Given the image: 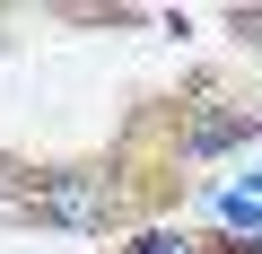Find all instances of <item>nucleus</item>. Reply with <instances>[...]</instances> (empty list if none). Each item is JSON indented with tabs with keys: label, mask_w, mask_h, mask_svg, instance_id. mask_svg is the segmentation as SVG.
I'll list each match as a JSON object with an SVG mask.
<instances>
[{
	"label": "nucleus",
	"mask_w": 262,
	"mask_h": 254,
	"mask_svg": "<svg viewBox=\"0 0 262 254\" xmlns=\"http://www.w3.org/2000/svg\"><path fill=\"white\" fill-rule=\"evenodd\" d=\"M27 219L70 228V237H96V228H114V219H122V184H114L105 167H53V175H35Z\"/></svg>",
	"instance_id": "1"
},
{
	"label": "nucleus",
	"mask_w": 262,
	"mask_h": 254,
	"mask_svg": "<svg viewBox=\"0 0 262 254\" xmlns=\"http://www.w3.org/2000/svg\"><path fill=\"white\" fill-rule=\"evenodd\" d=\"M262 132V105L245 114V105H227V96H192V114H184V149L192 158H219V149H236V141H253Z\"/></svg>",
	"instance_id": "2"
},
{
	"label": "nucleus",
	"mask_w": 262,
	"mask_h": 254,
	"mask_svg": "<svg viewBox=\"0 0 262 254\" xmlns=\"http://www.w3.org/2000/svg\"><path fill=\"white\" fill-rule=\"evenodd\" d=\"M27 193H35V184H18V167L0 158V210H27Z\"/></svg>",
	"instance_id": "3"
},
{
	"label": "nucleus",
	"mask_w": 262,
	"mask_h": 254,
	"mask_svg": "<svg viewBox=\"0 0 262 254\" xmlns=\"http://www.w3.org/2000/svg\"><path fill=\"white\" fill-rule=\"evenodd\" d=\"M236 35H245V44L262 53V9H236Z\"/></svg>",
	"instance_id": "4"
},
{
	"label": "nucleus",
	"mask_w": 262,
	"mask_h": 254,
	"mask_svg": "<svg viewBox=\"0 0 262 254\" xmlns=\"http://www.w3.org/2000/svg\"><path fill=\"white\" fill-rule=\"evenodd\" d=\"M140 254H192V245H184V237H149Z\"/></svg>",
	"instance_id": "5"
}]
</instances>
